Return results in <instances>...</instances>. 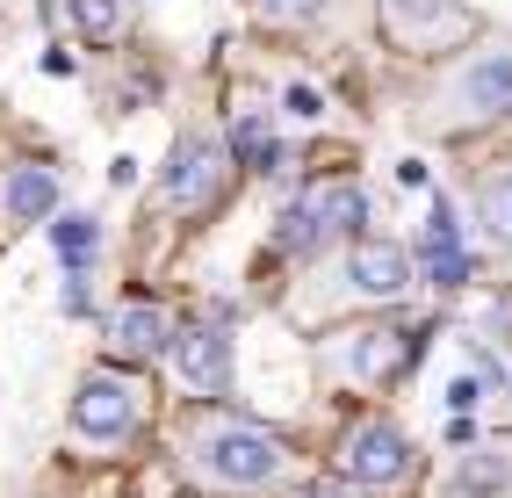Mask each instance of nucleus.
Listing matches in <instances>:
<instances>
[{
    "mask_svg": "<svg viewBox=\"0 0 512 498\" xmlns=\"http://www.w3.org/2000/svg\"><path fill=\"white\" fill-rule=\"evenodd\" d=\"M231 152H238V166L267 174V166H275V130H267L260 116H238V123H231Z\"/></svg>",
    "mask_w": 512,
    "mask_h": 498,
    "instance_id": "dca6fc26",
    "label": "nucleus"
},
{
    "mask_svg": "<svg viewBox=\"0 0 512 498\" xmlns=\"http://www.w3.org/2000/svg\"><path fill=\"white\" fill-rule=\"evenodd\" d=\"M303 498H354V484H325L318 477V484H303Z\"/></svg>",
    "mask_w": 512,
    "mask_h": 498,
    "instance_id": "4be33fe9",
    "label": "nucleus"
},
{
    "mask_svg": "<svg viewBox=\"0 0 512 498\" xmlns=\"http://www.w3.org/2000/svg\"><path fill=\"white\" fill-rule=\"evenodd\" d=\"M0 203H8V224H44L58 210V174H51V166H15Z\"/></svg>",
    "mask_w": 512,
    "mask_h": 498,
    "instance_id": "f8f14e48",
    "label": "nucleus"
},
{
    "mask_svg": "<svg viewBox=\"0 0 512 498\" xmlns=\"http://www.w3.org/2000/svg\"><path fill=\"white\" fill-rule=\"evenodd\" d=\"M73 426L87 441H123L130 426H138V390L123 376H87L80 397H73Z\"/></svg>",
    "mask_w": 512,
    "mask_h": 498,
    "instance_id": "423d86ee",
    "label": "nucleus"
},
{
    "mask_svg": "<svg viewBox=\"0 0 512 498\" xmlns=\"http://www.w3.org/2000/svg\"><path fill=\"white\" fill-rule=\"evenodd\" d=\"M339 470H347V484H368V491L404 484V477H412V441H404L397 426L368 419V426L347 434V448H339Z\"/></svg>",
    "mask_w": 512,
    "mask_h": 498,
    "instance_id": "20e7f679",
    "label": "nucleus"
},
{
    "mask_svg": "<svg viewBox=\"0 0 512 498\" xmlns=\"http://www.w3.org/2000/svg\"><path fill=\"white\" fill-rule=\"evenodd\" d=\"M368 217V195L354 188V181H318L303 203L282 217V253H311V246H325V239H347V231Z\"/></svg>",
    "mask_w": 512,
    "mask_h": 498,
    "instance_id": "f03ea898",
    "label": "nucleus"
},
{
    "mask_svg": "<svg viewBox=\"0 0 512 498\" xmlns=\"http://www.w3.org/2000/svg\"><path fill=\"white\" fill-rule=\"evenodd\" d=\"M448 102H455V116H469V123L512 116V51H484V58H469Z\"/></svg>",
    "mask_w": 512,
    "mask_h": 498,
    "instance_id": "0eeeda50",
    "label": "nucleus"
},
{
    "mask_svg": "<svg viewBox=\"0 0 512 498\" xmlns=\"http://www.w3.org/2000/svg\"><path fill=\"white\" fill-rule=\"evenodd\" d=\"M476 217H484V239L512 253V166H498V174L476 188Z\"/></svg>",
    "mask_w": 512,
    "mask_h": 498,
    "instance_id": "ddd939ff",
    "label": "nucleus"
},
{
    "mask_svg": "<svg viewBox=\"0 0 512 498\" xmlns=\"http://www.w3.org/2000/svg\"><path fill=\"white\" fill-rule=\"evenodd\" d=\"M282 102H289V116H296V123H318V116H325V102H318V87H289Z\"/></svg>",
    "mask_w": 512,
    "mask_h": 498,
    "instance_id": "aec40b11",
    "label": "nucleus"
},
{
    "mask_svg": "<svg viewBox=\"0 0 512 498\" xmlns=\"http://www.w3.org/2000/svg\"><path fill=\"white\" fill-rule=\"evenodd\" d=\"M195 470L210 484H224V491H260V484H275L289 470V455H282L275 434H260V426L217 419V426L195 434Z\"/></svg>",
    "mask_w": 512,
    "mask_h": 498,
    "instance_id": "f257e3e1",
    "label": "nucleus"
},
{
    "mask_svg": "<svg viewBox=\"0 0 512 498\" xmlns=\"http://www.w3.org/2000/svg\"><path fill=\"white\" fill-rule=\"evenodd\" d=\"M476 397H484V383H476V376H462V383L448 390V405H455V412H469V405H476Z\"/></svg>",
    "mask_w": 512,
    "mask_h": 498,
    "instance_id": "412c9836",
    "label": "nucleus"
},
{
    "mask_svg": "<svg viewBox=\"0 0 512 498\" xmlns=\"http://www.w3.org/2000/svg\"><path fill=\"white\" fill-rule=\"evenodd\" d=\"M166 354H174V369H181L188 390H202V397L231 390V340H224V325H181Z\"/></svg>",
    "mask_w": 512,
    "mask_h": 498,
    "instance_id": "39448f33",
    "label": "nucleus"
},
{
    "mask_svg": "<svg viewBox=\"0 0 512 498\" xmlns=\"http://www.w3.org/2000/svg\"><path fill=\"white\" fill-rule=\"evenodd\" d=\"M347 282L361 296H404V289H412V253L390 246V239H361L347 253Z\"/></svg>",
    "mask_w": 512,
    "mask_h": 498,
    "instance_id": "1a4fd4ad",
    "label": "nucleus"
},
{
    "mask_svg": "<svg viewBox=\"0 0 512 498\" xmlns=\"http://www.w3.org/2000/svg\"><path fill=\"white\" fill-rule=\"evenodd\" d=\"M166 347H174V332H166V311L159 304H123L109 318V354L116 361H152Z\"/></svg>",
    "mask_w": 512,
    "mask_h": 498,
    "instance_id": "9d476101",
    "label": "nucleus"
},
{
    "mask_svg": "<svg viewBox=\"0 0 512 498\" xmlns=\"http://www.w3.org/2000/svg\"><path fill=\"white\" fill-rule=\"evenodd\" d=\"M419 268H426V282H433V289H462V282H469V253H462V224H455V210H448V195H440L433 217H426Z\"/></svg>",
    "mask_w": 512,
    "mask_h": 498,
    "instance_id": "6e6552de",
    "label": "nucleus"
},
{
    "mask_svg": "<svg viewBox=\"0 0 512 498\" xmlns=\"http://www.w3.org/2000/svg\"><path fill=\"white\" fill-rule=\"evenodd\" d=\"M51 246H58V260H65L73 275H87V260H94V246H101V224L80 217V210H65V217H51Z\"/></svg>",
    "mask_w": 512,
    "mask_h": 498,
    "instance_id": "4468645a",
    "label": "nucleus"
},
{
    "mask_svg": "<svg viewBox=\"0 0 512 498\" xmlns=\"http://www.w3.org/2000/svg\"><path fill=\"white\" fill-rule=\"evenodd\" d=\"M73 22L87 29V37H109L116 29V0H73Z\"/></svg>",
    "mask_w": 512,
    "mask_h": 498,
    "instance_id": "a211bd4d",
    "label": "nucleus"
},
{
    "mask_svg": "<svg viewBox=\"0 0 512 498\" xmlns=\"http://www.w3.org/2000/svg\"><path fill=\"white\" fill-rule=\"evenodd\" d=\"M397 361H404V332H354V347H347L354 376H390Z\"/></svg>",
    "mask_w": 512,
    "mask_h": 498,
    "instance_id": "2eb2a0df",
    "label": "nucleus"
},
{
    "mask_svg": "<svg viewBox=\"0 0 512 498\" xmlns=\"http://www.w3.org/2000/svg\"><path fill=\"white\" fill-rule=\"evenodd\" d=\"M217 188H224V145L202 138V130H188V138L174 145V159H166V174H159V203L195 217V210L217 203Z\"/></svg>",
    "mask_w": 512,
    "mask_h": 498,
    "instance_id": "7ed1b4c3",
    "label": "nucleus"
},
{
    "mask_svg": "<svg viewBox=\"0 0 512 498\" xmlns=\"http://www.w3.org/2000/svg\"><path fill=\"white\" fill-rule=\"evenodd\" d=\"M383 22L397 37H455L469 15H462V0H383Z\"/></svg>",
    "mask_w": 512,
    "mask_h": 498,
    "instance_id": "9b49d317",
    "label": "nucleus"
},
{
    "mask_svg": "<svg viewBox=\"0 0 512 498\" xmlns=\"http://www.w3.org/2000/svg\"><path fill=\"white\" fill-rule=\"evenodd\" d=\"M512 484V462H505V448H476L462 470H455V491H505Z\"/></svg>",
    "mask_w": 512,
    "mask_h": 498,
    "instance_id": "f3484780",
    "label": "nucleus"
},
{
    "mask_svg": "<svg viewBox=\"0 0 512 498\" xmlns=\"http://www.w3.org/2000/svg\"><path fill=\"white\" fill-rule=\"evenodd\" d=\"M260 15H267V22H311L318 0H260Z\"/></svg>",
    "mask_w": 512,
    "mask_h": 498,
    "instance_id": "6ab92c4d",
    "label": "nucleus"
}]
</instances>
